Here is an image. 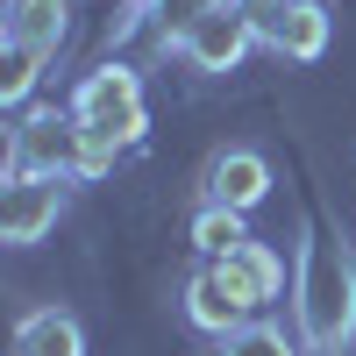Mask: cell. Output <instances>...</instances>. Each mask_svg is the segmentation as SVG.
<instances>
[{
    "mask_svg": "<svg viewBox=\"0 0 356 356\" xmlns=\"http://www.w3.org/2000/svg\"><path fill=\"white\" fill-rule=\"evenodd\" d=\"M300 335L321 356H342L356 335V257L328 228H314L300 250Z\"/></svg>",
    "mask_w": 356,
    "mask_h": 356,
    "instance_id": "6da1fadb",
    "label": "cell"
},
{
    "mask_svg": "<svg viewBox=\"0 0 356 356\" xmlns=\"http://www.w3.org/2000/svg\"><path fill=\"white\" fill-rule=\"evenodd\" d=\"M72 122H79L86 136H100V143H136L143 122H150V107H143V79H136L129 65L86 72L79 93H72Z\"/></svg>",
    "mask_w": 356,
    "mask_h": 356,
    "instance_id": "7a4b0ae2",
    "label": "cell"
},
{
    "mask_svg": "<svg viewBox=\"0 0 356 356\" xmlns=\"http://www.w3.org/2000/svg\"><path fill=\"white\" fill-rule=\"evenodd\" d=\"M250 43H257V15L243 8V0L193 8L186 22H178V36H171V50L186 57L193 72H235V65L250 57Z\"/></svg>",
    "mask_w": 356,
    "mask_h": 356,
    "instance_id": "3957f363",
    "label": "cell"
},
{
    "mask_svg": "<svg viewBox=\"0 0 356 356\" xmlns=\"http://www.w3.org/2000/svg\"><path fill=\"white\" fill-rule=\"evenodd\" d=\"M86 164V129L65 114H29L8 143V171H36V178H79Z\"/></svg>",
    "mask_w": 356,
    "mask_h": 356,
    "instance_id": "277c9868",
    "label": "cell"
},
{
    "mask_svg": "<svg viewBox=\"0 0 356 356\" xmlns=\"http://www.w3.org/2000/svg\"><path fill=\"white\" fill-rule=\"evenodd\" d=\"M65 214V178H36V171H8V186H0V243H43Z\"/></svg>",
    "mask_w": 356,
    "mask_h": 356,
    "instance_id": "5b68a950",
    "label": "cell"
},
{
    "mask_svg": "<svg viewBox=\"0 0 356 356\" xmlns=\"http://www.w3.org/2000/svg\"><path fill=\"white\" fill-rule=\"evenodd\" d=\"M250 15H257V43H271L292 65H314L328 50V29H335L321 0H250Z\"/></svg>",
    "mask_w": 356,
    "mask_h": 356,
    "instance_id": "8992f818",
    "label": "cell"
},
{
    "mask_svg": "<svg viewBox=\"0 0 356 356\" xmlns=\"http://www.w3.org/2000/svg\"><path fill=\"white\" fill-rule=\"evenodd\" d=\"M207 271L228 285V300L243 307V314H264V307L278 300V285H285V264H278V250H271V243H243V250L214 257Z\"/></svg>",
    "mask_w": 356,
    "mask_h": 356,
    "instance_id": "52a82bcc",
    "label": "cell"
},
{
    "mask_svg": "<svg viewBox=\"0 0 356 356\" xmlns=\"http://www.w3.org/2000/svg\"><path fill=\"white\" fill-rule=\"evenodd\" d=\"M271 193V164H264L257 150H228L207 164V200L214 207H235V214H250V207Z\"/></svg>",
    "mask_w": 356,
    "mask_h": 356,
    "instance_id": "ba28073f",
    "label": "cell"
},
{
    "mask_svg": "<svg viewBox=\"0 0 356 356\" xmlns=\"http://www.w3.org/2000/svg\"><path fill=\"white\" fill-rule=\"evenodd\" d=\"M65 22H72V0H15L8 8V43L29 50V57H57Z\"/></svg>",
    "mask_w": 356,
    "mask_h": 356,
    "instance_id": "9c48e42d",
    "label": "cell"
},
{
    "mask_svg": "<svg viewBox=\"0 0 356 356\" xmlns=\"http://www.w3.org/2000/svg\"><path fill=\"white\" fill-rule=\"evenodd\" d=\"M15 356H86V328L65 307H36L15 328Z\"/></svg>",
    "mask_w": 356,
    "mask_h": 356,
    "instance_id": "30bf717a",
    "label": "cell"
},
{
    "mask_svg": "<svg viewBox=\"0 0 356 356\" xmlns=\"http://www.w3.org/2000/svg\"><path fill=\"white\" fill-rule=\"evenodd\" d=\"M186 321H193V328H207V335H235L250 314L228 300V285H221L214 271H200V278L186 285Z\"/></svg>",
    "mask_w": 356,
    "mask_h": 356,
    "instance_id": "8fae6325",
    "label": "cell"
},
{
    "mask_svg": "<svg viewBox=\"0 0 356 356\" xmlns=\"http://www.w3.org/2000/svg\"><path fill=\"white\" fill-rule=\"evenodd\" d=\"M250 243V228H243V214H235V207H214L207 200L200 214H193V250L214 264V257H228V250H243Z\"/></svg>",
    "mask_w": 356,
    "mask_h": 356,
    "instance_id": "7c38bea8",
    "label": "cell"
},
{
    "mask_svg": "<svg viewBox=\"0 0 356 356\" xmlns=\"http://www.w3.org/2000/svg\"><path fill=\"white\" fill-rule=\"evenodd\" d=\"M221 356H292V342L271 321H243L235 335H221Z\"/></svg>",
    "mask_w": 356,
    "mask_h": 356,
    "instance_id": "4fadbf2b",
    "label": "cell"
},
{
    "mask_svg": "<svg viewBox=\"0 0 356 356\" xmlns=\"http://www.w3.org/2000/svg\"><path fill=\"white\" fill-rule=\"evenodd\" d=\"M36 65H43V57H29V50H15V43H8V57H0V100H8V107H22V100H29V86H36Z\"/></svg>",
    "mask_w": 356,
    "mask_h": 356,
    "instance_id": "5bb4252c",
    "label": "cell"
},
{
    "mask_svg": "<svg viewBox=\"0 0 356 356\" xmlns=\"http://www.w3.org/2000/svg\"><path fill=\"white\" fill-rule=\"evenodd\" d=\"M200 8H214V0H200Z\"/></svg>",
    "mask_w": 356,
    "mask_h": 356,
    "instance_id": "9a60e30c",
    "label": "cell"
}]
</instances>
